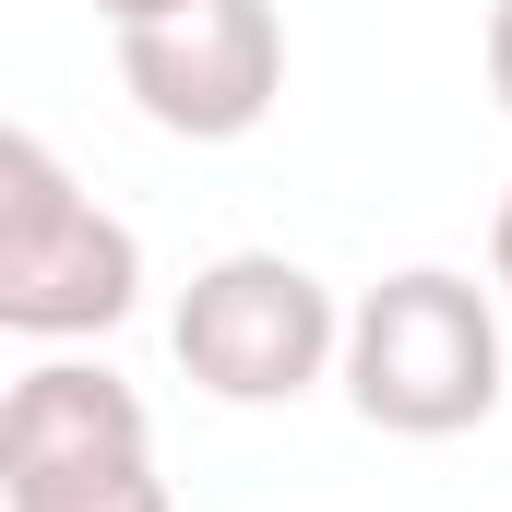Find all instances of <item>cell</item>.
Returning <instances> with one entry per match:
<instances>
[{
  "mask_svg": "<svg viewBox=\"0 0 512 512\" xmlns=\"http://www.w3.org/2000/svg\"><path fill=\"white\" fill-rule=\"evenodd\" d=\"M131 298H143V239L96 191H72V167L36 131H12L0 143V322L36 346H72V334H120Z\"/></svg>",
  "mask_w": 512,
  "mask_h": 512,
  "instance_id": "cell-2",
  "label": "cell"
},
{
  "mask_svg": "<svg viewBox=\"0 0 512 512\" xmlns=\"http://www.w3.org/2000/svg\"><path fill=\"white\" fill-rule=\"evenodd\" d=\"M346 405L382 441H465L489 429V405L512 393V322L501 286L453 274V262H405L346 310Z\"/></svg>",
  "mask_w": 512,
  "mask_h": 512,
  "instance_id": "cell-1",
  "label": "cell"
},
{
  "mask_svg": "<svg viewBox=\"0 0 512 512\" xmlns=\"http://www.w3.org/2000/svg\"><path fill=\"white\" fill-rule=\"evenodd\" d=\"M0 512H179V501H167L155 465H120V477H84V489H24V501H0Z\"/></svg>",
  "mask_w": 512,
  "mask_h": 512,
  "instance_id": "cell-6",
  "label": "cell"
},
{
  "mask_svg": "<svg viewBox=\"0 0 512 512\" xmlns=\"http://www.w3.org/2000/svg\"><path fill=\"white\" fill-rule=\"evenodd\" d=\"M489 96L512 108V0H489Z\"/></svg>",
  "mask_w": 512,
  "mask_h": 512,
  "instance_id": "cell-7",
  "label": "cell"
},
{
  "mask_svg": "<svg viewBox=\"0 0 512 512\" xmlns=\"http://www.w3.org/2000/svg\"><path fill=\"white\" fill-rule=\"evenodd\" d=\"M108 24H167V12H203V0H96Z\"/></svg>",
  "mask_w": 512,
  "mask_h": 512,
  "instance_id": "cell-9",
  "label": "cell"
},
{
  "mask_svg": "<svg viewBox=\"0 0 512 512\" xmlns=\"http://www.w3.org/2000/svg\"><path fill=\"white\" fill-rule=\"evenodd\" d=\"M167 346L179 370L215 393V405H298L310 382L346 370V310L310 262L286 251H227L203 262L167 310Z\"/></svg>",
  "mask_w": 512,
  "mask_h": 512,
  "instance_id": "cell-3",
  "label": "cell"
},
{
  "mask_svg": "<svg viewBox=\"0 0 512 512\" xmlns=\"http://www.w3.org/2000/svg\"><path fill=\"white\" fill-rule=\"evenodd\" d=\"M155 465V417L120 370L96 358H36L24 382L0 393V501L24 489H84V477H120Z\"/></svg>",
  "mask_w": 512,
  "mask_h": 512,
  "instance_id": "cell-5",
  "label": "cell"
},
{
  "mask_svg": "<svg viewBox=\"0 0 512 512\" xmlns=\"http://www.w3.org/2000/svg\"><path fill=\"white\" fill-rule=\"evenodd\" d=\"M489 286H501V322H512V191H501V215H489Z\"/></svg>",
  "mask_w": 512,
  "mask_h": 512,
  "instance_id": "cell-8",
  "label": "cell"
},
{
  "mask_svg": "<svg viewBox=\"0 0 512 512\" xmlns=\"http://www.w3.org/2000/svg\"><path fill=\"white\" fill-rule=\"evenodd\" d=\"M120 96L167 143H239L286 96V24L274 0H203L167 24H120Z\"/></svg>",
  "mask_w": 512,
  "mask_h": 512,
  "instance_id": "cell-4",
  "label": "cell"
}]
</instances>
